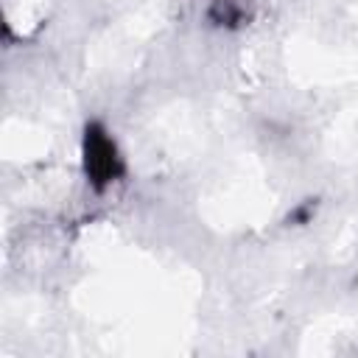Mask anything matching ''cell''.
Listing matches in <instances>:
<instances>
[{
    "mask_svg": "<svg viewBox=\"0 0 358 358\" xmlns=\"http://www.w3.org/2000/svg\"><path fill=\"white\" fill-rule=\"evenodd\" d=\"M210 20L218 22V25L238 22V20H241V8H238L232 0H215L213 8H210Z\"/></svg>",
    "mask_w": 358,
    "mask_h": 358,
    "instance_id": "obj_2",
    "label": "cell"
},
{
    "mask_svg": "<svg viewBox=\"0 0 358 358\" xmlns=\"http://www.w3.org/2000/svg\"><path fill=\"white\" fill-rule=\"evenodd\" d=\"M81 168L87 182L95 190H106L115 182H120L126 162L117 148V140L101 120H90L81 134Z\"/></svg>",
    "mask_w": 358,
    "mask_h": 358,
    "instance_id": "obj_1",
    "label": "cell"
}]
</instances>
